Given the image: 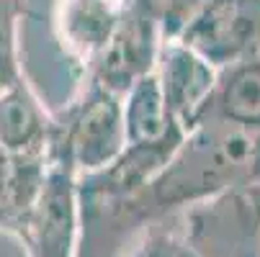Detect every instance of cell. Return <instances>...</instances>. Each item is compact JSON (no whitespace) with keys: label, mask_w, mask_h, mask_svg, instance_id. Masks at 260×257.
<instances>
[{"label":"cell","mask_w":260,"mask_h":257,"mask_svg":"<svg viewBox=\"0 0 260 257\" xmlns=\"http://www.w3.org/2000/svg\"><path fill=\"white\" fill-rule=\"evenodd\" d=\"M57 119L44 108L21 78L16 85L0 93V146L13 155H36L47 157L52 150Z\"/></svg>","instance_id":"ba28073f"},{"label":"cell","mask_w":260,"mask_h":257,"mask_svg":"<svg viewBox=\"0 0 260 257\" xmlns=\"http://www.w3.org/2000/svg\"><path fill=\"white\" fill-rule=\"evenodd\" d=\"M142 3H157V0H142Z\"/></svg>","instance_id":"5bb4252c"},{"label":"cell","mask_w":260,"mask_h":257,"mask_svg":"<svg viewBox=\"0 0 260 257\" xmlns=\"http://www.w3.org/2000/svg\"><path fill=\"white\" fill-rule=\"evenodd\" d=\"M23 0H0V93L23 78L18 59V23Z\"/></svg>","instance_id":"7c38bea8"},{"label":"cell","mask_w":260,"mask_h":257,"mask_svg":"<svg viewBox=\"0 0 260 257\" xmlns=\"http://www.w3.org/2000/svg\"><path fill=\"white\" fill-rule=\"evenodd\" d=\"M178 222L199 257H260V180L185 208Z\"/></svg>","instance_id":"7a4b0ae2"},{"label":"cell","mask_w":260,"mask_h":257,"mask_svg":"<svg viewBox=\"0 0 260 257\" xmlns=\"http://www.w3.org/2000/svg\"><path fill=\"white\" fill-rule=\"evenodd\" d=\"M47 160L49 155H13L0 146V234L21 237L26 218L39 198Z\"/></svg>","instance_id":"8fae6325"},{"label":"cell","mask_w":260,"mask_h":257,"mask_svg":"<svg viewBox=\"0 0 260 257\" xmlns=\"http://www.w3.org/2000/svg\"><path fill=\"white\" fill-rule=\"evenodd\" d=\"M54 119L57 134L67 144L80 175L106 170L126 150L124 95L93 80H85L78 98Z\"/></svg>","instance_id":"3957f363"},{"label":"cell","mask_w":260,"mask_h":257,"mask_svg":"<svg viewBox=\"0 0 260 257\" xmlns=\"http://www.w3.org/2000/svg\"><path fill=\"white\" fill-rule=\"evenodd\" d=\"M129 0H54L52 33L83 78L116 36Z\"/></svg>","instance_id":"8992f818"},{"label":"cell","mask_w":260,"mask_h":257,"mask_svg":"<svg viewBox=\"0 0 260 257\" xmlns=\"http://www.w3.org/2000/svg\"><path fill=\"white\" fill-rule=\"evenodd\" d=\"M155 72L173 119L191 131L219 83V69L178 36H162Z\"/></svg>","instance_id":"52a82bcc"},{"label":"cell","mask_w":260,"mask_h":257,"mask_svg":"<svg viewBox=\"0 0 260 257\" xmlns=\"http://www.w3.org/2000/svg\"><path fill=\"white\" fill-rule=\"evenodd\" d=\"M80 172L54 129L47 175L18 237L26 257H75L80 239Z\"/></svg>","instance_id":"6da1fadb"},{"label":"cell","mask_w":260,"mask_h":257,"mask_svg":"<svg viewBox=\"0 0 260 257\" xmlns=\"http://www.w3.org/2000/svg\"><path fill=\"white\" fill-rule=\"evenodd\" d=\"M175 218L178 216L152 224L126 252V257H199V252L185 239L183 229L173 227Z\"/></svg>","instance_id":"4fadbf2b"},{"label":"cell","mask_w":260,"mask_h":257,"mask_svg":"<svg viewBox=\"0 0 260 257\" xmlns=\"http://www.w3.org/2000/svg\"><path fill=\"white\" fill-rule=\"evenodd\" d=\"M124 124L126 144L134 146H178L188 134L173 119L155 69L124 93Z\"/></svg>","instance_id":"9c48e42d"},{"label":"cell","mask_w":260,"mask_h":257,"mask_svg":"<svg viewBox=\"0 0 260 257\" xmlns=\"http://www.w3.org/2000/svg\"><path fill=\"white\" fill-rule=\"evenodd\" d=\"M201 121H221L260 131V54L219 69V83L199 124Z\"/></svg>","instance_id":"30bf717a"},{"label":"cell","mask_w":260,"mask_h":257,"mask_svg":"<svg viewBox=\"0 0 260 257\" xmlns=\"http://www.w3.org/2000/svg\"><path fill=\"white\" fill-rule=\"evenodd\" d=\"M162 44L160 6L129 0L124 21L111 39L106 52L98 57L85 80H93L108 90L124 95L142 75L152 72Z\"/></svg>","instance_id":"5b68a950"},{"label":"cell","mask_w":260,"mask_h":257,"mask_svg":"<svg viewBox=\"0 0 260 257\" xmlns=\"http://www.w3.org/2000/svg\"><path fill=\"white\" fill-rule=\"evenodd\" d=\"M178 39L216 69L260 54V0H206Z\"/></svg>","instance_id":"277c9868"}]
</instances>
